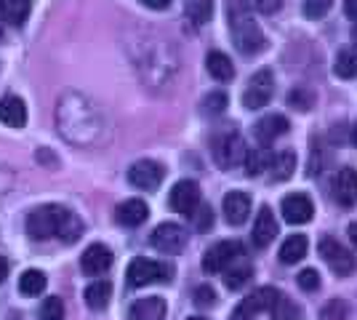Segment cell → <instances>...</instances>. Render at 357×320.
I'll return each instance as SVG.
<instances>
[{"label":"cell","mask_w":357,"mask_h":320,"mask_svg":"<svg viewBox=\"0 0 357 320\" xmlns=\"http://www.w3.org/2000/svg\"><path fill=\"white\" fill-rule=\"evenodd\" d=\"M184 16L192 27L208 24L213 16V0H184Z\"/></svg>","instance_id":"cell-24"},{"label":"cell","mask_w":357,"mask_h":320,"mask_svg":"<svg viewBox=\"0 0 357 320\" xmlns=\"http://www.w3.org/2000/svg\"><path fill=\"white\" fill-rule=\"evenodd\" d=\"M352 142H355V147H357V125H355V131H352Z\"/></svg>","instance_id":"cell-45"},{"label":"cell","mask_w":357,"mask_h":320,"mask_svg":"<svg viewBox=\"0 0 357 320\" xmlns=\"http://www.w3.org/2000/svg\"><path fill=\"white\" fill-rule=\"evenodd\" d=\"M347 302L344 299H331L323 310H320V320H347Z\"/></svg>","instance_id":"cell-32"},{"label":"cell","mask_w":357,"mask_h":320,"mask_svg":"<svg viewBox=\"0 0 357 320\" xmlns=\"http://www.w3.org/2000/svg\"><path fill=\"white\" fill-rule=\"evenodd\" d=\"M307 248H310V243H307V235H288L285 238V243L280 245V261L283 264H296V261H301L304 257H307Z\"/></svg>","instance_id":"cell-23"},{"label":"cell","mask_w":357,"mask_h":320,"mask_svg":"<svg viewBox=\"0 0 357 320\" xmlns=\"http://www.w3.org/2000/svg\"><path fill=\"white\" fill-rule=\"evenodd\" d=\"M195 305L197 307H213L216 305V291L211 289V286H200V289H195Z\"/></svg>","instance_id":"cell-38"},{"label":"cell","mask_w":357,"mask_h":320,"mask_svg":"<svg viewBox=\"0 0 357 320\" xmlns=\"http://www.w3.org/2000/svg\"><path fill=\"white\" fill-rule=\"evenodd\" d=\"M269 315H272V320H296L298 310L291 299H285L283 294H278L275 302L269 305Z\"/></svg>","instance_id":"cell-29"},{"label":"cell","mask_w":357,"mask_h":320,"mask_svg":"<svg viewBox=\"0 0 357 320\" xmlns=\"http://www.w3.org/2000/svg\"><path fill=\"white\" fill-rule=\"evenodd\" d=\"M251 275H253V270L248 264H240V267L227 273V286H229V289H240V286H245V283L251 280Z\"/></svg>","instance_id":"cell-34"},{"label":"cell","mask_w":357,"mask_h":320,"mask_svg":"<svg viewBox=\"0 0 357 320\" xmlns=\"http://www.w3.org/2000/svg\"><path fill=\"white\" fill-rule=\"evenodd\" d=\"M347 232H349V238H352V243L357 245V222H355V224H349V229H347Z\"/></svg>","instance_id":"cell-44"},{"label":"cell","mask_w":357,"mask_h":320,"mask_svg":"<svg viewBox=\"0 0 357 320\" xmlns=\"http://www.w3.org/2000/svg\"><path fill=\"white\" fill-rule=\"evenodd\" d=\"M280 291L278 289H259L253 291L251 296H245L238 307H235V312H232V320H251L253 315H259L261 310H269V305L275 302V296H278Z\"/></svg>","instance_id":"cell-13"},{"label":"cell","mask_w":357,"mask_h":320,"mask_svg":"<svg viewBox=\"0 0 357 320\" xmlns=\"http://www.w3.org/2000/svg\"><path fill=\"white\" fill-rule=\"evenodd\" d=\"M109 296H112V286L109 280H96L86 289V305L91 310H105L109 305Z\"/></svg>","instance_id":"cell-26"},{"label":"cell","mask_w":357,"mask_h":320,"mask_svg":"<svg viewBox=\"0 0 357 320\" xmlns=\"http://www.w3.org/2000/svg\"><path fill=\"white\" fill-rule=\"evenodd\" d=\"M272 93H275V77L269 70H259V73H253L245 91H243V107L245 109H261V107L269 105Z\"/></svg>","instance_id":"cell-5"},{"label":"cell","mask_w":357,"mask_h":320,"mask_svg":"<svg viewBox=\"0 0 357 320\" xmlns=\"http://www.w3.org/2000/svg\"><path fill=\"white\" fill-rule=\"evenodd\" d=\"M187 320H206V318H187Z\"/></svg>","instance_id":"cell-46"},{"label":"cell","mask_w":357,"mask_h":320,"mask_svg":"<svg viewBox=\"0 0 357 320\" xmlns=\"http://www.w3.org/2000/svg\"><path fill=\"white\" fill-rule=\"evenodd\" d=\"M285 131H288V121H285L283 115H264L261 121L253 123V134L259 142H275L278 137H283Z\"/></svg>","instance_id":"cell-19"},{"label":"cell","mask_w":357,"mask_h":320,"mask_svg":"<svg viewBox=\"0 0 357 320\" xmlns=\"http://www.w3.org/2000/svg\"><path fill=\"white\" fill-rule=\"evenodd\" d=\"M224 109H227V93L224 91H213L206 96V102H203V112L206 115H222Z\"/></svg>","instance_id":"cell-33"},{"label":"cell","mask_w":357,"mask_h":320,"mask_svg":"<svg viewBox=\"0 0 357 320\" xmlns=\"http://www.w3.org/2000/svg\"><path fill=\"white\" fill-rule=\"evenodd\" d=\"M280 211L288 224H304L314 216V203L301 192H291L280 200Z\"/></svg>","instance_id":"cell-12"},{"label":"cell","mask_w":357,"mask_h":320,"mask_svg":"<svg viewBox=\"0 0 357 320\" xmlns=\"http://www.w3.org/2000/svg\"><path fill=\"white\" fill-rule=\"evenodd\" d=\"M149 245L158 248V251H163V254H178L187 245V232L178 227V224H174V222H165V224L152 229Z\"/></svg>","instance_id":"cell-8"},{"label":"cell","mask_w":357,"mask_h":320,"mask_svg":"<svg viewBox=\"0 0 357 320\" xmlns=\"http://www.w3.org/2000/svg\"><path fill=\"white\" fill-rule=\"evenodd\" d=\"M147 8H152V11H163V8H168L171 6V0H142Z\"/></svg>","instance_id":"cell-41"},{"label":"cell","mask_w":357,"mask_h":320,"mask_svg":"<svg viewBox=\"0 0 357 320\" xmlns=\"http://www.w3.org/2000/svg\"><path fill=\"white\" fill-rule=\"evenodd\" d=\"M296 280H298V289L301 291H317L320 289V275H317V270H301Z\"/></svg>","instance_id":"cell-36"},{"label":"cell","mask_w":357,"mask_h":320,"mask_svg":"<svg viewBox=\"0 0 357 320\" xmlns=\"http://www.w3.org/2000/svg\"><path fill=\"white\" fill-rule=\"evenodd\" d=\"M6 275H8V261H6V257H0V283L6 280Z\"/></svg>","instance_id":"cell-43"},{"label":"cell","mask_w":357,"mask_h":320,"mask_svg":"<svg viewBox=\"0 0 357 320\" xmlns=\"http://www.w3.org/2000/svg\"><path fill=\"white\" fill-rule=\"evenodd\" d=\"M32 11V0H0V16L11 27H22Z\"/></svg>","instance_id":"cell-21"},{"label":"cell","mask_w":357,"mask_h":320,"mask_svg":"<svg viewBox=\"0 0 357 320\" xmlns=\"http://www.w3.org/2000/svg\"><path fill=\"white\" fill-rule=\"evenodd\" d=\"M269 168H272V176H275L278 182L291 179V174H294V168H296V155H294V150H283V153L272 155V158H269Z\"/></svg>","instance_id":"cell-25"},{"label":"cell","mask_w":357,"mask_h":320,"mask_svg":"<svg viewBox=\"0 0 357 320\" xmlns=\"http://www.w3.org/2000/svg\"><path fill=\"white\" fill-rule=\"evenodd\" d=\"M190 219L195 222V227H197V229H208L211 222H213V213H211L208 206H197Z\"/></svg>","instance_id":"cell-37"},{"label":"cell","mask_w":357,"mask_h":320,"mask_svg":"<svg viewBox=\"0 0 357 320\" xmlns=\"http://www.w3.org/2000/svg\"><path fill=\"white\" fill-rule=\"evenodd\" d=\"M331 195L333 200L344 206V208H352L357 203V171L355 168H339L333 174V182H331Z\"/></svg>","instance_id":"cell-10"},{"label":"cell","mask_w":357,"mask_h":320,"mask_svg":"<svg viewBox=\"0 0 357 320\" xmlns=\"http://www.w3.org/2000/svg\"><path fill=\"white\" fill-rule=\"evenodd\" d=\"M331 6H333V0H304V16H310V19H323V16L331 11Z\"/></svg>","instance_id":"cell-35"},{"label":"cell","mask_w":357,"mask_h":320,"mask_svg":"<svg viewBox=\"0 0 357 320\" xmlns=\"http://www.w3.org/2000/svg\"><path fill=\"white\" fill-rule=\"evenodd\" d=\"M168 203H171V208L176 213L192 216L195 208L200 206V187L192 179H181V182L174 184V190L168 195Z\"/></svg>","instance_id":"cell-11"},{"label":"cell","mask_w":357,"mask_h":320,"mask_svg":"<svg viewBox=\"0 0 357 320\" xmlns=\"http://www.w3.org/2000/svg\"><path fill=\"white\" fill-rule=\"evenodd\" d=\"M0 123H6L8 128H22L27 123V105L19 96L0 99Z\"/></svg>","instance_id":"cell-18"},{"label":"cell","mask_w":357,"mask_h":320,"mask_svg":"<svg viewBox=\"0 0 357 320\" xmlns=\"http://www.w3.org/2000/svg\"><path fill=\"white\" fill-rule=\"evenodd\" d=\"M206 70H208V75L213 80H219V83H227V80H232L235 75V67H232V59L222 54V51H211L208 56H206Z\"/></svg>","instance_id":"cell-22"},{"label":"cell","mask_w":357,"mask_h":320,"mask_svg":"<svg viewBox=\"0 0 357 320\" xmlns=\"http://www.w3.org/2000/svg\"><path fill=\"white\" fill-rule=\"evenodd\" d=\"M248 213H251V198H248V192H238V190L227 192V198H224V219L229 224H235V227L243 224L248 219Z\"/></svg>","instance_id":"cell-16"},{"label":"cell","mask_w":357,"mask_h":320,"mask_svg":"<svg viewBox=\"0 0 357 320\" xmlns=\"http://www.w3.org/2000/svg\"><path fill=\"white\" fill-rule=\"evenodd\" d=\"M245 254V248L240 241H222V243H213L206 251V257H203V270L206 273H222L227 270L229 264H235Z\"/></svg>","instance_id":"cell-6"},{"label":"cell","mask_w":357,"mask_h":320,"mask_svg":"<svg viewBox=\"0 0 357 320\" xmlns=\"http://www.w3.org/2000/svg\"><path fill=\"white\" fill-rule=\"evenodd\" d=\"M333 70H336V75L344 77V80L357 77V51L355 48H344V51H339V56H336V61H333Z\"/></svg>","instance_id":"cell-28"},{"label":"cell","mask_w":357,"mask_h":320,"mask_svg":"<svg viewBox=\"0 0 357 320\" xmlns=\"http://www.w3.org/2000/svg\"><path fill=\"white\" fill-rule=\"evenodd\" d=\"M147 216H149L147 203L139 198L123 200L118 208H115V219H118V224H123V227H139V224L147 222Z\"/></svg>","instance_id":"cell-15"},{"label":"cell","mask_w":357,"mask_h":320,"mask_svg":"<svg viewBox=\"0 0 357 320\" xmlns=\"http://www.w3.org/2000/svg\"><path fill=\"white\" fill-rule=\"evenodd\" d=\"M165 176V168L158 160H136L134 166L128 168V182L134 184L136 190H158Z\"/></svg>","instance_id":"cell-9"},{"label":"cell","mask_w":357,"mask_h":320,"mask_svg":"<svg viewBox=\"0 0 357 320\" xmlns=\"http://www.w3.org/2000/svg\"><path fill=\"white\" fill-rule=\"evenodd\" d=\"M317 248H320V257H323V261H326L328 267H331L336 275L355 273V267H357L355 257H352V254H349V248H344L336 238H323Z\"/></svg>","instance_id":"cell-7"},{"label":"cell","mask_w":357,"mask_h":320,"mask_svg":"<svg viewBox=\"0 0 357 320\" xmlns=\"http://www.w3.org/2000/svg\"><path fill=\"white\" fill-rule=\"evenodd\" d=\"M40 320H64V305L59 296H48L40 305Z\"/></svg>","instance_id":"cell-31"},{"label":"cell","mask_w":357,"mask_h":320,"mask_svg":"<svg viewBox=\"0 0 357 320\" xmlns=\"http://www.w3.org/2000/svg\"><path fill=\"white\" fill-rule=\"evenodd\" d=\"M45 286H48V277L40 270H27V273H22V277H19V291L24 296H38V294L45 291Z\"/></svg>","instance_id":"cell-27"},{"label":"cell","mask_w":357,"mask_h":320,"mask_svg":"<svg viewBox=\"0 0 357 320\" xmlns=\"http://www.w3.org/2000/svg\"><path fill=\"white\" fill-rule=\"evenodd\" d=\"M248 6H253V8L261 11V14H275V11L283 6V0H248Z\"/></svg>","instance_id":"cell-40"},{"label":"cell","mask_w":357,"mask_h":320,"mask_svg":"<svg viewBox=\"0 0 357 320\" xmlns=\"http://www.w3.org/2000/svg\"><path fill=\"white\" fill-rule=\"evenodd\" d=\"M27 235L32 241L59 238L61 243H75L83 235V222L70 208L48 203L40 208H32L27 216Z\"/></svg>","instance_id":"cell-1"},{"label":"cell","mask_w":357,"mask_h":320,"mask_svg":"<svg viewBox=\"0 0 357 320\" xmlns=\"http://www.w3.org/2000/svg\"><path fill=\"white\" fill-rule=\"evenodd\" d=\"M355 40H357V32H355Z\"/></svg>","instance_id":"cell-47"},{"label":"cell","mask_w":357,"mask_h":320,"mask_svg":"<svg viewBox=\"0 0 357 320\" xmlns=\"http://www.w3.org/2000/svg\"><path fill=\"white\" fill-rule=\"evenodd\" d=\"M278 235V222H275V213L269 211L267 206L259 211L256 216V224H253V245L259 248H267Z\"/></svg>","instance_id":"cell-17"},{"label":"cell","mask_w":357,"mask_h":320,"mask_svg":"<svg viewBox=\"0 0 357 320\" xmlns=\"http://www.w3.org/2000/svg\"><path fill=\"white\" fill-rule=\"evenodd\" d=\"M80 267L86 275H105L112 267V251L102 243H93L86 248V254L80 257Z\"/></svg>","instance_id":"cell-14"},{"label":"cell","mask_w":357,"mask_h":320,"mask_svg":"<svg viewBox=\"0 0 357 320\" xmlns=\"http://www.w3.org/2000/svg\"><path fill=\"white\" fill-rule=\"evenodd\" d=\"M213 160L216 166L224 171H232V168L243 166V158H245V142L240 137L235 128H227L222 134L213 137Z\"/></svg>","instance_id":"cell-3"},{"label":"cell","mask_w":357,"mask_h":320,"mask_svg":"<svg viewBox=\"0 0 357 320\" xmlns=\"http://www.w3.org/2000/svg\"><path fill=\"white\" fill-rule=\"evenodd\" d=\"M243 166H245V171L251 174V176H259L264 168L269 166V155L267 150H245V158H243Z\"/></svg>","instance_id":"cell-30"},{"label":"cell","mask_w":357,"mask_h":320,"mask_svg":"<svg viewBox=\"0 0 357 320\" xmlns=\"http://www.w3.org/2000/svg\"><path fill=\"white\" fill-rule=\"evenodd\" d=\"M314 102L312 91H307V89H296V91L291 93V105L296 107V109H310Z\"/></svg>","instance_id":"cell-39"},{"label":"cell","mask_w":357,"mask_h":320,"mask_svg":"<svg viewBox=\"0 0 357 320\" xmlns=\"http://www.w3.org/2000/svg\"><path fill=\"white\" fill-rule=\"evenodd\" d=\"M171 264H165V261H155V259H134L128 264V286H134V289H142V286H149V283H168L171 280Z\"/></svg>","instance_id":"cell-4"},{"label":"cell","mask_w":357,"mask_h":320,"mask_svg":"<svg viewBox=\"0 0 357 320\" xmlns=\"http://www.w3.org/2000/svg\"><path fill=\"white\" fill-rule=\"evenodd\" d=\"M344 14L349 16L352 22H357V0H347L344 3Z\"/></svg>","instance_id":"cell-42"},{"label":"cell","mask_w":357,"mask_h":320,"mask_svg":"<svg viewBox=\"0 0 357 320\" xmlns=\"http://www.w3.org/2000/svg\"><path fill=\"white\" fill-rule=\"evenodd\" d=\"M163 315H165V302L160 296L139 299L128 310V320H163Z\"/></svg>","instance_id":"cell-20"},{"label":"cell","mask_w":357,"mask_h":320,"mask_svg":"<svg viewBox=\"0 0 357 320\" xmlns=\"http://www.w3.org/2000/svg\"><path fill=\"white\" fill-rule=\"evenodd\" d=\"M229 32H232V40L240 54H259L267 48L264 32L259 30L253 16L245 8H240L238 3H232V8H229Z\"/></svg>","instance_id":"cell-2"}]
</instances>
